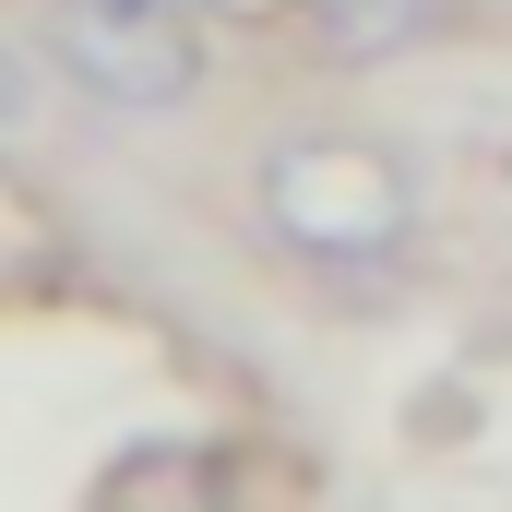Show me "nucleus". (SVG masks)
Segmentation results:
<instances>
[{"label":"nucleus","mask_w":512,"mask_h":512,"mask_svg":"<svg viewBox=\"0 0 512 512\" xmlns=\"http://www.w3.org/2000/svg\"><path fill=\"white\" fill-rule=\"evenodd\" d=\"M96 512H227V477L191 441H131L120 465L96 477Z\"/></svg>","instance_id":"3"},{"label":"nucleus","mask_w":512,"mask_h":512,"mask_svg":"<svg viewBox=\"0 0 512 512\" xmlns=\"http://www.w3.org/2000/svg\"><path fill=\"white\" fill-rule=\"evenodd\" d=\"M262 215H274V239H298V251H322V262H370V251H393L417 227V191H405V167H393L382 143L298 131V143L262 155Z\"/></svg>","instance_id":"1"},{"label":"nucleus","mask_w":512,"mask_h":512,"mask_svg":"<svg viewBox=\"0 0 512 512\" xmlns=\"http://www.w3.org/2000/svg\"><path fill=\"white\" fill-rule=\"evenodd\" d=\"M48 48L108 108H179L203 84V36L179 0H48Z\"/></svg>","instance_id":"2"},{"label":"nucleus","mask_w":512,"mask_h":512,"mask_svg":"<svg viewBox=\"0 0 512 512\" xmlns=\"http://www.w3.org/2000/svg\"><path fill=\"white\" fill-rule=\"evenodd\" d=\"M24 108H36V84H24V60H12V48H0V131L24 120Z\"/></svg>","instance_id":"5"},{"label":"nucleus","mask_w":512,"mask_h":512,"mask_svg":"<svg viewBox=\"0 0 512 512\" xmlns=\"http://www.w3.org/2000/svg\"><path fill=\"white\" fill-rule=\"evenodd\" d=\"M453 24V0H310V36L322 60H405Z\"/></svg>","instance_id":"4"}]
</instances>
